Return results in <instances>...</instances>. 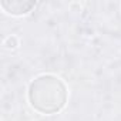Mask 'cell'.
<instances>
[{"mask_svg": "<svg viewBox=\"0 0 121 121\" xmlns=\"http://www.w3.org/2000/svg\"><path fill=\"white\" fill-rule=\"evenodd\" d=\"M31 105L46 114L56 112L66 104L67 93L64 84L56 77L43 76L36 78L29 91Z\"/></svg>", "mask_w": 121, "mask_h": 121, "instance_id": "obj_1", "label": "cell"}]
</instances>
